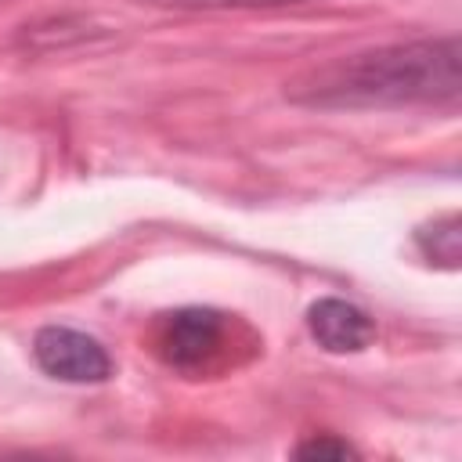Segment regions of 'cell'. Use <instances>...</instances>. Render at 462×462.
Masks as SVG:
<instances>
[{"label": "cell", "mask_w": 462, "mask_h": 462, "mask_svg": "<svg viewBox=\"0 0 462 462\" xmlns=\"http://www.w3.org/2000/svg\"><path fill=\"white\" fill-rule=\"evenodd\" d=\"M296 458H318V462H339V458H357V448L346 444L343 437H332V433H321V437H310L296 448Z\"/></svg>", "instance_id": "cell-7"}, {"label": "cell", "mask_w": 462, "mask_h": 462, "mask_svg": "<svg viewBox=\"0 0 462 462\" xmlns=\"http://www.w3.org/2000/svg\"><path fill=\"white\" fill-rule=\"evenodd\" d=\"M32 357L36 365L61 383H105L112 375V357L108 350L69 325H47L32 336Z\"/></svg>", "instance_id": "cell-2"}, {"label": "cell", "mask_w": 462, "mask_h": 462, "mask_svg": "<svg viewBox=\"0 0 462 462\" xmlns=\"http://www.w3.org/2000/svg\"><path fill=\"white\" fill-rule=\"evenodd\" d=\"M415 245L430 263H440V267L455 271L458 260H462V224H458V217L448 213V217L419 227L415 231Z\"/></svg>", "instance_id": "cell-5"}, {"label": "cell", "mask_w": 462, "mask_h": 462, "mask_svg": "<svg viewBox=\"0 0 462 462\" xmlns=\"http://www.w3.org/2000/svg\"><path fill=\"white\" fill-rule=\"evenodd\" d=\"M166 11H271V7H296L310 0H141Z\"/></svg>", "instance_id": "cell-6"}, {"label": "cell", "mask_w": 462, "mask_h": 462, "mask_svg": "<svg viewBox=\"0 0 462 462\" xmlns=\"http://www.w3.org/2000/svg\"><path fill=\"white\" fill-rule=\"evenodd\" d=\"M220 339H224V314L209 307H184L166 314L155 346L166 365L191 372L220 350Z\"/></svg>", "instance_id": "cell-3"}, {"label": "cell", "mask_w": 462, "mask_h": 462, "mask_svg": "<svg viewBox=\"0 0 462 462\" xmlns=\"http://www.w3.org/2000/svg\"><path fill=\"white\" fill-rule=\"evenodd\" d=\"M307 328L314 343L328 354H357L375 339V321L357 303H346L339 296H325L310 303Z\"/></svg>", "instance_id": "cell-4"}, {"label": "cell", "mask_w": 462, "mask_h": 462, "mask_svg": "<svg viewBox=\"0 0 462 462\" xmlns=\"http://www.w3.org/2000/svg\"><path fill=\"white\" fill-rule=\"evenodd\" d=\"M285 94L310 108L455 105L462 94L458 36H426L361 51L303 72Z\"/></svg>", "instance_id": "cell-1"}]
</instances>
